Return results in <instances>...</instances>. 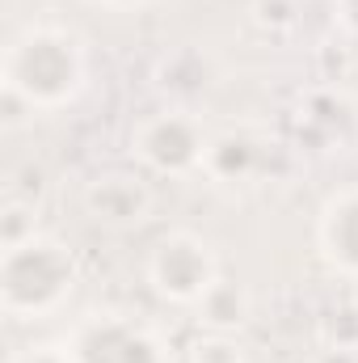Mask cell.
I'll use <instances>...</instances> for the list:
<instances>
[{
	"mask_svg": "<svg viewBox=\"0 0 358 363\" xmlns=\"http://www.w3.org/2000/svg\"><path fill=\"white\" fill-rule=\"evenodd\" d=\"M85 81V60L64 30H25L8 51V93L30 106H59Z\"/></svg>",
	"mask_w": 358,
	"mask_h": 363,
	"instance_id": "1",
	"label": "cell"
},
{
	"mask_svg": "<svg viewBox=\"0 0 358 363\" xmlns=\"http://www.w3.org/2000/svg\"><path fill=\"white\" fill-rule=\"evenodd\" d=\"M4 308L13 317H42L59 308V300L72 291L76 267L72 254L51 237H30L13 250H4Z\"/></svg>",
	"mask_w": 358,
	"mask_h": 363,
	"instance_id": "2",
	"label": "cell"
},
{
	"mask_svg": "<svg viewBox=\"0 0 358 363\" xmlns=\"http://www.w3.org/2000/svg\"><path fill=\"white\" fill-rule=\"evenodd\" d=\"M148 279H152V287L165 300H173V304H198L211 291V283L219 279L215 274V254L194 233H169L152 250V258H148Z\"/></svg>",
	"mask_w": 358,
	"mask_h": 363,
	"instance_id": "3",
	"label": "cell"
},
{
	"mask_svg": "<svg viewBox=\"0 0 358 363\" xmlns=\"http://www.w3.org/2000/svg\"><path fill=\"white\" fill-rule=\"evenodd\" d=\"M207 148H211V140L202 135V127L190 114H178V110L144 118L135 127V135H131V152L156 174H190V169H198L207 161Z\"/></svg>",
	"mask_w": 358,
	"mask_h": 363,
	"instance_id": "4",
	"label": "cell"
},
{
	"mask_svg": "<svg viewBox=\"0 0 358 363\" xmlns=\"http://www.w3.org/2000/svg\"><path fill=\"white\" fill-rule=\"evenodd\" d=\"M68 355L76 363H161V347L148 330L122 317H97L72 334Z\"/></svg>",
	"mask_w": 358,
	"mask_h": 363,
	"instance_id": "5",
	"label": "cell"
},
{
	"mask_svg": "<svg viewBox=\"0 0 358 363\" xmlns=\"http://www.w3.org/2000/svg\"><path fill=\"white\" fill-rule=\"evenodd\" d=\"M152 211V190L144 186L139 174H101L85 186V216L97 228L110 233H131L148 220Z\"/></svg>",
	"mask_w": 358,
	"mask_h": 363,
	"instance_id": "6",
	"label": "cell"
},
{
	"mask_svg": "<svg viewBox=\"0 0 358 363\" xmlns=\"http://www.w3.org/2000/svg\"><path fill=\"white\" fill-rule=\"evenodd\" d=\"M321 241H325V254L342 271L358 274V190H346L342 199L329 203L325 224H321Z\"/></svg>",
	"mask_w": 358,
	"mask_h": 363,
	"instance_id": "7",
	"label": "cell"
},
{
	"mask_svg": "<svg viewBox=\"0 0 358 363\" xmlns=\"http://www.w3.org/2000/svg\"><path fill=\"white\" fill-rule=\"evenodd\" d=\"M258 161H262V144H253L249 135H219V140H211L202 165L224 182H245L258 174Z\"/></svg>",
	"mask_w": 358,
	"mask_h": 363,
	"instance_id": "8",
	"label": "cell"
},
{
	"mask_svg": "<svg viewBox=\"0 0 358 363\" xmlns=\"http://www.w3.org/2000/svg\"><path fill=\"white\" fill-rule=\"evenodd\" d=\"M198 317H202L215 334L236 330V325L249 317V296H245V287H236V283H228V279H215L211 291L198 300Z\"/></svg>",
	"mask_w": 358,
	"mask_h": 363,
	"instance_id": "9",
	"label": "cell"
},
{
	"mask_svg": "<svg viewBox=\"0 0 358 363\" xmlns=\"http://www.w3.org/2000/svg\"><path fill=\"white\" fill-rule=\"evenodd\" d=\"M194 363H241V355H236V347H228L224 338H211L207 347L194 351Z\"/></svg>",
	"mask_w": 358,
	"mask_h": 363,
	"instance_id": "10",
	"label": "cell"
},
{
	"mask_svg": "<svg viewBox=\"0 0 358 363\" xmlns=\"http://www.w3.org/2000/svg\"><path fill=\"white\" fill-rule=\"evenodd\" d=\"M13 363H76L68 351H30V355H17Z\"/></svg>",
	"mask_w": 358,
	"mask_h": 363,
	"instance_id": "11",
	"label": "cell"
},
{
	"mask_svg": "<svg viewBox=\"0 0 358 363\" xmlns=\"http://www.w3.org/2000/svg\"><path fill=\"white\" fill-rule=\"evenodd\" d=\"M342 17L350 30H358V0H342Z\"/></svg>",
	"mask_w": 358,
	"mask_h": 363,
	"instance_id": "12",
	"label": "cell"
},
{
	"mask_svg": "<svg viewBox=\"0 0 358 363\" xmlns=\"http://www.w3.org/2000/svg\"><path fill=\"white\" fill-rule=\"evenodd\" d=\"M110 4H135V0H110Z\"/></svg>",
	"mask_w": 358,
	"mask_h": 363,
	"instance_id": "13",
	"label": "cell"
}]
</instances>
